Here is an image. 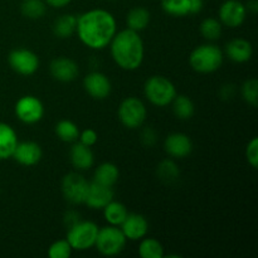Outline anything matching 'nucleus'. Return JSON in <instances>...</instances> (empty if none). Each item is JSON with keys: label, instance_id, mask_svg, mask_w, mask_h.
<instances>
[{"label": "nucleus", "instance_id": "obj_17", "mask_svg": "<svg viewBox=\"0 0 258 258\" xmlns=\"http://www.w3.org/2000/svg\"><path fill=\"white\" fill-rule=\"evenodd\" d=\"M50 75L59 82H71L78 76V66L70 58H55L50 63Z\"/></svg>", "mask_w": 258, "mask_h": 258}, {"label": "nucleus", "instance_id": "obj_12", "mask_svg": "<svg viewBox=\"0 0 258 258\" xmlns=\"http://www.w3.org/2000/svg\"><path fill=\"white\" fill-rule=\"evenodd\" d=\"M83 86L88 95L95 100H105L111 93V82L101 72H91L83 80Z\"/></svg>", "mask_w": 258, "mask_h": 258}, {"label": "nucleus", "instance_id": "obj_4", "mask_svg": "<svg viewBox=\"0 0 258 258\" xmlns=\"http://www.w3.org/2000/svg\"><path fill=\"white\" fill-rule=\"evenodd\" d=\"M144 93L153 105L164 107L170 105L176 96V90L173 82L164 76H153L145 82Z\"/></svg>", "mask_w": 258, "mask_h": 258}, {"label": "nucleus", "instance_id": "obj_15", "mask_svg": "<svg viewBox=\"0 0 258 258\" xmlns=\"http://www.w3.org/2000/svg\"><path fill=\"white\" fill-rule=\"evenodd\" d=\"M42 149L34 141H24L18 143L12 158L15 159L17 163L24 166H33L38 164L42 159Z\"/></svg>", "mask_w": 258, "mask_h": 258}, {"label": "nucleus", "instance_id": "obj_13", "mask_svg": "<svg viewBox=\"0 0 258 258\" xmlns=\"http://www.w3.org/2000/svg\"><path fill=\"white\" fill-rule=\"evenodd\" d=\"M111 201H113L112 186H106L100 183H90L86 196L85 204L91 209H103Z\"/></svg>", "mask_w": 258, "mask_h": 258}, {"label": "nucleus", "instance_id": "obj_20", "mask_svg": "<svg viewBox=\"0 0 258 258\" xmlns=\"http://www.w3.org/2000/svg\"><path fill=\"white\" fill-rule=\"evenodd\" d=\"M17 133L10 125L0 122V160H7L13 156L17 148Z\"/></svg>", "mask_w": 258, "mask_h": 258}, {"label": "nucleus", "instance_id": "obj_32", "mask_svg": "<svg viewBox=\"0 0 258 258\" xmlns=\"http://www.w3.org/2000/svg\"><path fill=\"white\" fill-rule=\"evenodd\" d=\"M72 251V247L68 243L67 239H60L50 244L48 249V256L50 258H70Z\"/></svg>", "mask_w": 258, "mask_h": 258}, {"label": "nucleus", "instance_id": "obj_31", "mask_svg": "<svg viewBox=\"0 0 258 258\" xmlns=\"http://www.w3.org/2000/svg\"><path fill=\"white\" fill-rule=\"evenodd\" d=\"M201 33L206 39L217 40L222 34V25L214 18H207L201 24Z\"/></svg>", "mask_w": 258, "mask_h": 258}, {"label": "nucleus", "instance_id": "obj_35", "mask_svg": "<svg viewBox=\"0 0 258 258\" xmlns=\"http://www.w3.org/2000/svg\"><path fill=\"white\" fill-rule=\"evenodd\" d=\"M78 139H80V143H82L83 145H87L91 148V146H93L97 143L98 136L95 130H92V128H86V130H83L82 133L80 134Z\"/></svg>", "mask_w": 258, "mask_h": 258}, {"label": "nucleus", "instance_id": "obj_5", "mask_svg": "<svg viewBox=\"0 0 258 258\" xmlns=\"http://www.w3.org/2000/svg\"><path fill=\"white\" fill-rule=\"evenodd\" d=\"M97 224L90 221H78L68 228L67 241L72 249L86 251L95 246L98 233Z\"/></svg>", "mask_w": 258, "mask_h": 258}, {"label": "nucleus", "instance_id": "obj_30", "mask_svg": "<svg viewBox=\"0 0 258 258\" xmlns=\"http://www.w3.org/2000/svg\"><path fill=\"white\" fill-rule=\"evenodd\" d=\"M179 174H180V171H179L178 165L173 160H164L159 164L158 176L160 178V180L170 184L173 181H176V179L179 178Z\"/></svg>", "mask_w": 258, "mask_h": 258}, {"label": "nucleus", "instance_id": "obj_39", "mask_svg": "<svg viewBox=\"0 0 258 258\" xmlns=\"http://www.w3.org/2000/svg\"><path fill=\"white\" fill-rule=\"evenodd\" d=\"M78 214L76 213V212H68L67 214H66V223H67L68 228H70L71 226H73L75 223H77L78 221H80V218H78Z\"/></svg>", "mask_w": 258, "mask_h": 258}, {"label": "nucleus", "instance_id": "obj_25", "mask_svg": "<svg viewBox=\"0 0 258 258\" xmlns=\"http://www.w3.org/2000/svg\"><path fill=\"white\" fill-rule=\"evenodd\" d=\"M171 103H173L174 115L180 120H189L194 115L196 107H194L193 101L188 96L176 95L174 100L171 101Z\"/></svg>", "mask_w": 258, "mask_h": 258}, {"label": "nucleus", "instance_id": "obj_11", "mask_svg": "<svg viewBox=\"0 0 258 258\" xmlns=\"http://www.w3.org/2000/svg\"><path fill=\"white\" fill-rule=\"evenodd\" d=\"M247 8L239 0H226L219 8V19L229 28H237L244 22Z\"/></svg>", "mask_w": 258, "mask_h": 258}, {"label": "nucleus", "instance_id": "obj_19", "mask_svg": "<svg viewBox=\"0 0 258 258\" xmlns=\"http://www.w3.org/2000/svg\"><path fill=\"white\" fill-rule=\"evenodd\" d=\"M71 163L77 170H88L95 163V156L90 146L82 143H76L70 153Z\"/></svg>", "mask_w": 258, "mask_h": 258}, {"label": "nucleus", "instance_id": "obj_33", "mask_svg": "<svg viewBox=\"0 0 258 258\" xmlns=\"http://www.w3.org/2000/svg\"><path fill=\"white\" fill-rule=\"evenodd\" d=\"M257 88L258 82L254 78L246 81V82L243 83V86H242V97H243V100L246 101L248 105H251L252 107H257L258 105Z\"/></svg>", "mask_w": 258, "mask_h": 258}, {"label": "nucleus", "instance_id": "obj_2", "mask_svg": "<svg viewBox=\"0 0 258 258\" xmlns=\"http://www.w3.org/2000/svg\"><path fill=\"white\" fill-rule=\"evenodd\" d=\"M111 55L118 67L126 71L138 70L144 60V43L138 32L123 29L113 35Z\"/></svg>", "mask_w": 258, "mask_h": 258}, {"label": "nucleus", "instance_id": "obj_8", "mask_svg": "<svg viewBox=\"0 0 258 258\" xmlns=\"http://www.w3.org/2000/svg\"><path fill=\"white\" fill-rule=\"evenodd\" d=\"M88 183L78 173H70L63 178L62 180V193L66 201L72 204H82L85 203L86 196L88 190Z\"/></svg>", "mask_w": 258, "mask_h": 258}, {"label": "nucleus", "instance_id": "obj_9", "mask_svg": "<svg viewBox=\"0 0 258 258\" xmlns=\"http://www.w3.org/2000/svg\"><path fill=\"white\" fill-rule=\"evenodd\" d=\"M15 115L22 122L32 125L42 120L44 107L39 98L35 96H23L15 103Z\"/></svg>", "mask_w": 258, "mask_h": 258}, {"label": "nucleus", "instance_id": "obj_16", "mask_svg": "<svg viewBox=\"0 0 258 258\" xmlns=\"http://www.w3.org/2000/svg\"><path fill=\"white\" fill-rule=\"evenodd\" d=\"M165 151L170 156L176 159H183L188 156L193 150V143L185 134L174 133L166 138L164 143Z\"/></svg>", "mask_w": 258, "mask_h": 258}, {"label": "nucleus", "instance_id": "obj_37", "mask_svg": "<svg viewBox=\"0 0 258 258\" xmlns=\"http://www.w3.org/2000/svg\"><path fill=\"white\" fill-rule=\"evenodd\" d=\"M204 7L203 0H189V14H198Z\"/></svg>", "mask_w": 258, "mask_h": 258}, {"label": "nucleus", "instance_id": "obj_38", "mask_svg": "<svg viewBox=\"0 0 258 258\" xmlns=\"http://www.w3.org/2000/svg\"><path fill=\"white\" fill-rule=\"evenodd\" d=\"M71 2H72V0H44L45 4L49 5V7L52 8H57V9L67 7Z\"/></svg>", "mask_w": 258, "mask_h": 258}, {"label": "nucleus", "instance_id": "obj_14", "mask_svg": "<svg viewBox=\"0 0 258 258\" xmlns=\"http://www.w3.org/2000/svg\"><path fill=\"white\" fill-rule=\"evenodd\" d=\"M121 231L125 234L126 239L130 241L143 239L149 231L148 219L141 214H127L126 219L121 224Z\"/></svg>", "mask_w": 258, "mask_h": 258}, {"label": "nucleus", "instance_id": "obj_22", "mask_svg": "<svg viewBox=\"0 0 258 258\" xmlns=\"http://www.w3.org/2000/svg\"><path fill=\"white\" fill-rule=\"evenodd\" d=\"M150 22V13L148 9L143 7H135L126 15V23L127 28L135 32H141L145 29Z\"/></svg>", "mask_w": 258, "mask_h": 258}, {"label": "nucleus", "instance_id": "obj_10", "mask_svg": "<svg viewBox=\"0 0 258 258\" xmlns=\"http://www.w3.org/2000/svg\"><path fill=\"white\" fill-rule=\"evenodd\" d=\"M9 64L13 71L22 76H30L37 72L39 67V58L34 52L25 48L14 49L9 54Z\"/></svg>", "mask_w": 258, "mask_h": 258}, {"label": "nucleus", "instance_id": "obj_40", "mask_svg": "<svg viewBox=\"0 0 258 258\" xmlns=\"http://www.w3.org/2000/svg\"><path fill=\"white\" fill-rule=\"evenodd\" d=\"M246 8H247V9H248V10H252V12H253V13H256L257 9H258V3H257V0H249L248 4H247Z\"/></svg>", "mask_w": 258, "mask_h": 258}, {"label": "nucleus", "instance_id": "obj_27", "mask_svg": "<svg viewBox=\"0 0 258 258\" xmlns=\"http://www.w3.org/2000/svg\"><path fill=\"white\" fill-rule=\"evenodd\" d=\"M55 134L64 143H75L80 136V130L72 121L62 120L55 125Z\"/></svg>", "mask_w": 258, "mask_h": 258}, {"label": "nucleus", "instance_id": "obj_7", "mask_svg": "<svg viewBox=\"0 0 258 258\" xmlns=\"http://www.w3.org/2000/svg\"><path fill=\"white\" fill-rule=\"evenodd\" d=\"M118 118L125 127L138 128L145 122L146 107L141 100L136 97H127L118 107Z\"/></svg>", "mask_w": 258, "mask_h": 258}, {"label": "nucleus", "instance_id": "obj_34", "mask_svg": "<svg viewBox=\"0 0 258 258\" xmlns=\"http://www.w3.org/2000/svg\"><path fill=\"white\" fill-rule=\"evenodd\" d=\"M246 158L252 168L257 169L258 166V139L253 138L248 143L246 149Z\"/></svg>", "mask_w": 258, "mask_h": 258}, {"label": "nucleus", "instance_id": "obj_6", "mask_svg": "<svg viewBox=\"0 0 258 258\" xmlns=\"http://www.w3.org/2000/svg\"><path fill=\"white\" fill-rule=\"evenodd\" d=\"M126 241L127 239L121 228H117L116 226H107L98 229L95 246L101 254L111 257L123 251Z\"/></svg>", "mask_w": 258, "mask_h": 258}, {"label": "nucleus", "instance_id": "obj_3", "mask_svg": "<svg viewBox=\"0 0 258 258\" xmlns=\"http://www.w3.org/2000/svg\"><path fill=\"white\" fill-rule=\"evenodd\" d=\"M189 63L196 72H216L223 63V53L214 44L199 45L191 52Z\"/></svg>", "mask_w": 258, "mask_h": 258}, {"label": "nucleus", "instance_id": "obj_36", "mask_svg": "<svg viewBox=\"0 0 258 258\" xmlns=\"http://www.w3.org/2000/svg\"><path fill=\"white\" fill-rule=\"evenodd\" d=\"M141 140H143V143L145 144L146 146L154 145L156 141L155 131H154L151 127H146L145 130L143 131V134H141Z\"/></svg>", "mask_w": 258, "mask_h": 258}, {"label": "nucleus", "instance_id": "obj_26", "mask_svg": "<svg viewBox=\"0 0 258 258\" xmlns=\"http://www.w3.org/2000/svg\"><path fill=\"white\" fill-rule=\"evenodd\" d=\"M20 10L28 19H40L47 12V4L44 0H23Z\"/></svg>", "mask_w": 258, "mask_h": 258}, {"label": "nucleus", "instance_id": "obj_28", "mask_svg": "<svg viewBox=\"0 0 258 258\" xmlns=\"http://www.w3.org/2000/svg\"><path fill=\"white\" fill-rule=\"evenodd\" d=\"M139 254L143 258H163L164 247L154 238H145L139 246Z\"/></svg>", "mask_w": 258, "mask_h": 258}, {"label": "nucleus", "instance_id": "obj_29", "mask_svg": "<svg viewBox=\"0 0 258 258\" xmlns=\"http://www.w3.org/2000/svg\"><path fill=\"white\" fill-rule=\"evenodd\" d=\"M161 8L171 17H185L189 14V0H161Z\"/></svg>", "mask_w": 258, "mask_h": 258}, {"label": "nucleus", "instance_id": "obj_24", "mask_svg": "<svg viewBox=\"0 0 258 258\" xmlns=\"http://www.w3.org/2000/svg\"><path fill=\"white\" fill-rule=\"evenodd\" d=\"M127 208L120 202L111 201L103 208V216H105V219L110 226H121L122 222L126 219V217H127Z\"/></svg>", "mask_w": 258, "mask_h": 258}, {"label": "nucleus", "instance_id": "obj_21", "mask_svg": "<svg viewBox=\"0 0 258 258\" xmlns=\"http://www.w3.org/2000/svg\"><path fill=\"white\" fill-rule=\"evenodd\" d=\"M77 28V17L73 14H63L55 19L53 24V33L55 37L66 39L75 34Z\"/></svg>", "mask_w": 258, "mask_h": 258}, {"label": "nucleus", "instance_id": "obj_1", "mask_svg": "<svg viewBox=\"0 0 258 258\" xmlns=\"http://www.w3.org/2000/svg\"><path fill=\"white\" fill-rule=\"evenodd\" d=\"M76 32L81 42L88 48L103 49L116 34V20L107 10H88L77 18Z\"/></svg>", "mask_w": 258, "mask_h": 258}, {"label": "nucleus", "instance_id": "obj_18", "mask_svg": "<svg viewBox=\"0 0 258 258\" xmlns=\"http://www.w3.org/2000/svg\"><path fill=\"white\" fill-rule=\"evenodd\" d=\"M226 53L229 59L233 62L244 63L251 59L252 54H253V48L248 40L237 38V39L231 40L226 45Z\"/></svg>", "mask_w": 258, "mask_h": 258}, {"label": "nucleus", "instance_id": "obj_23", "mask_svg": "<svg viewBox=\"0 0 258 258\" xmlns=\"http://www.w3.org/2000/svg\"><path fill=\"white\" fill-rule=\"evenodd\" d=\"M120 171L118 168L112 163H103L96 169L95 171V180L96 183H100L106 186H113L116 181L118 180Z\"/></svg>", "mask_w": 258, "mask_h": 258}]
</instances>
